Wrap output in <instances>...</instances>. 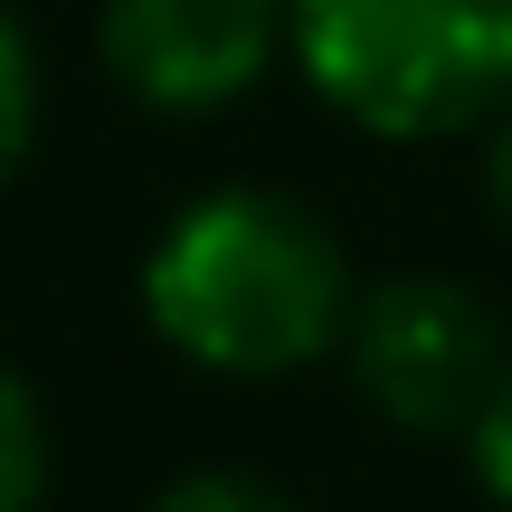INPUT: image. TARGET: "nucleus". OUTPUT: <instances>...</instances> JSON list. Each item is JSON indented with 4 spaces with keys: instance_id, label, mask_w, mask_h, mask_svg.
Wrapping results in <instances>:
<instances>
[{
    "instance_id": "obj_1",
    "label": "nucleus",
    "mask_w": 512,
    "mask_h": 512,
    "mask_svg": "<svg viewBox=\"0 0 512 512\" xmlns=\"http://www.w3.org/2000/svg\"><path fill=\"white\" fill-rule=\"evenodd\" d=\"M361 304L351 256L294 190L228 181L162 219L143 256V323L209 380H285L342 351Z\"/></svg>"
},
{
    "instance_id": "obj_2",
    "label": "nucleus",
    "mask_w": 512,
    "mask_h": 512,
    "mask_svg": "<svg viewBox=\"0 0 512 512\" xmlns=\"http://www.w3.org/2000/svg\"><path fill=\"white\" fill-rule=\"evenodd\" d=\"M285 57L380 143L475 133L512 95V0H285Z\"/></svg>"
},
{
    "instance_id": "obj_3",
    "label": "nucleus",
    "mask_w": 512,
    "mask_h": 512,
    "mask_svg": "<svg viewBox=\"0 0 512 512\" xmlns=\"http://www.w3.org/2000/svg\"><path fill=\"white\" fill-rule=\"evenodd\" d=\"M503 342L512 332L465 275H389L342 323L361 399L389 427H418V437H446V427L465 437V418L484 408V389L503 370Z\"/></svg>"
},
{
    "instance_id": "obj_4",
    "label": "nucleus",
    "mask_w": 512,
    "mask_h": 512,
    "mask_svg": "<svg viewBox=\"0 0 512 512\" xmlns=\"http://www.w3.org/2000/svg\"><path fill=\"white\" fill-rule=\"evenodd\" d=\"M95 48L133 105L228 114L285 57V0H105Z\"/></svg>"
},
{
    "instance_id": "obj_5",
    "label": "nucleus",
    "mask_w": 512,
    "mask_h": 512,
    "mask_svg": "<svg viewBox=\"0 0 512 512\" xmlns=\"http://www.w3.org/2000/svg\"><path fill=\"white\" fill-rule=\"evenodd\" d=\"M57 475V446H48V399L29 389V370L0 361V512H38Z\"/></svg>"
},
{
    "instance_id": "obj_6",
    "label": "nucleus",
    "mask_w": 512,
    "mask_h": 512,
    "mask_svg": "<svg viewBox=\"0 0 512 512\" xmlns=\"http://www.w3.org/2000/svg\"><path fill=\"white\" fill-rule=\"evenodd\" d=\"M38 114H48V76H38V48H29V29L0 10V181L29 162Z\"/></svg>"
},
{
    "instance_id": "obj_7",
    "label": "nucleus",
    "mask_w": 512,
    "mask_h": 512,
    "mask_svg": "<svg viewBox=\"0 0 512 512\" xmlns=\"http://www.w3.org/2000/svg\"><path fill=\"white\" fill-rule=\"evenodd\" d=\"M152 512H294L275 484L238 475V465H190V475H171L162 494H152Z\"/></svg>"
},
{
    "instance_id": "obj_8",
    "label": "nucleus",
    "mask_w": 512,
    "mask_h": 512,
    "mask_svg": "<svg viewBox=\"0 0 512 512\" xmlns=\"http://www.w3.org/2000/svg\"><path fill=\"white\" fill-rule=\"evenodd\" d=\"M465 456H475L484 494L512 512V342H503V370H494V389H484V408L465 418Z\"/></svg>"
},
{
    "instance_id": "obj_9",
    "label": "nucleus",
    "mask_w": 512,
    "mask_h": 512,
    "mask_svg": "<svg viewBox=\"0 0 512 512\" xmlns=\"http://www.w3.org/2000/svg\"><path fill=\"white\" fill-rule=\"evenodd\" d=\"M484 200H494L503 228H512V95H503L494 124H484Z\"/></svg>"
}]
</instances>
